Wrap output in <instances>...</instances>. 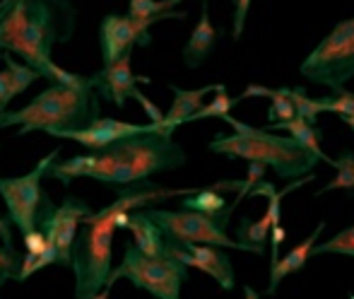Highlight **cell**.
Segmentation results:
<instances>
[{"label": "cell", "instance_id": "cell-39", "mask_svg": "<svg viewBox=\"0 0 354 299\" xmlns=\"http://www.w3.org/2000/svg\"><path fill=\"white\" fill-rule=\"evenodd\" d=\"M10 3H12V0H3V3H0V12H3V10H5V8H8V5H10Z\"/></svg>", "mask_w": 354, "mask_h": 299}, {"label": "cell", "instance_id": "cell-25", "mask_svg": "<svg viewBox=\"0 0 354 299\" xmlns=\"http://www.w3.org/2000/svg\"><path fill=\"white\" fill-rule=\"evenodd\" d=\"M289 99H292L297 116L306 118L308 123H318V116L323 114L321 99H311L304 87H289Z\"/></svg>", "mask_w": 354, "mask_h": 299}, {"label": "cell", "instance_id": "cell-11", "mask_svg": "<svg viewBox=\"0 0 354 299\" xmlns=\"http://www.w3.org/2000/svg\"><path fill=\"white\" fill-rule=\"evenodd\" d=\"M89 212L92 210H89V206L82 198L68 196L63 198L61 206H53L46 193H44L37 227L46 234L48 244H53V248H56V256H58L56 266L71 268V253H73V242L77 237V224Z\"/></svg>", "mask_w": 354, "mask_h": 299}, {"label": "cell", "instance_id": "cell-12", "mask_svg": "<svg viewBox=\"0 0 354 299\" xmlns=\"http://www.w3.org/2000/svg\"><path fill=\"white\" fill-rule=\"evenodd\" d=\"M167 242V239H164ZM164 253L174 256L176 261H181L186 268H196V271L207 273L214 278L222 290H234L236 287V275H234V266L229 261V256L224 253V248L212 246V244H164Z\"/></svg>", "mask_w": 354, "mask_h": 299}, {"label": "cell", "instance_id": "cell-4", "mask_svg": "<svg viewBox=\"0 0 354 299\" xmlns=\"http://www.w3.org/2000/svg\"><path fill=\"white\" fill-rule=\"evenodd\" d=\"M222 121H227L234 128V136H214L207 145L214 154L261 162L275 169L280 179H301L311 174L313 167L321 162L311 150H306L292 136H282V133L268 131V128H253L232 118V114L224 116Z\"/></svg>", "mask_w": 354, "mask_h": 299}, {"label": "cell", "instance_id": "cell-32", "mask_svg": "<svg viewBox=\"0 0 354 299\" xmlns=\"http://www.w3.org/2000/svg\"><path fill=\"white\" fill-rule=\"evenodd\" d=\"M248 8H251V0H234V29H232L234 42H239V39H241L243 27H246Z\"/></svg>", "mask_w": 354, "mask_h": 299}, {"label": "cell", "instance_id": "cell-14", "mask_svg": "<svg viewBox=\"0 0 354 299\" xmlns=\"http://www.w3.org/2000/svg\"><path fill=\"white\" fill-rule=\"evenodd\" d=\"M131 53H123L121 58H116L113 63L104 66L97 75H92L94 92H97V97L116 104L118 109L126 107V102L131 99L133 89L138 87V82H145V84L149 82L147 75H136V73H133Z\"/></svg>", "mask_w": 354, "mask_h": 299}, {"label": "cell", "instance_id": "cell-10", "mask_svg": "<svg viewBox=\"0 0 354 299\" xmlns=\"http://www.w3.org/2000/svg\"><path fill=\"white\" fill-rule=\"evenodd\" d=\"M186 12H176L169 10L157 17L149 19H133L128 15H106L99 24V46H102V61L104 66L113 63L116 58H121L123 53H131L133 46H149L152 44V34L149 27L162 19H183Z\"/></svg>", "mask_w": 354, "mask_h": 299}, {"label": "cell", "instance_id": "cell-34", "mask_svg": "<svg viewBox=\"0 0 354 299\" xmlns=\"http://www.w3.org/2000/svg\"><path fill=\"white\" fill-rule=\"evenodd\" d=\"M0 239L5 246H12V222L8 220V215H0Z\"/></svg>", "mask_w": 354, "mask_h": 299}, {"label": "cell", "instance_id": "cell-23", "mask_svg": "<svg viewBox=\"0 0 354 299\" xmlns=\"http://www.w3.org/2000/svg\"><path fill=\"white\" fill-rule=\"evenodd\" d=\"M236 104H239L236 97H229L227 87H224V84H217L212 102L203 104V107L193 114L191 121H201V118H224V116H229V114H232V109L236 107Z\"/></svg>", "mask_w": 354, "mask_h": 299}, {"label": "cell", "instance_id": "cell-33", "mask_svg": "<svg viewBox=\"0 0 354 299\" xmlns=\"http://www.w3.org/2000/svg\"><path fill=\"white\" fill-rule=\"evenodd\" d=\"M10 102H12L10 99V75L8 71H0V111H5Z\"/></svg>", "mask_w": 354, "mask_h": 299}, {"label": "cell", "instance_id": "cell-29", "mask_svg": "<svg viewBox=\"0 0 354 299\" xmlns=\"http://www.w3.org/2000/svg\"><path fill=\"white\" fill-rule=\"evenodd\" d=\"M266 172H268V167L266 164H261V162H248V176L241 181V188L236 191V198H234V210H236V206L243 201V198L251 193V188L256 186V183H261L263 179H266Z\"/></svg>", "mask_w": 354, "mask_h": 299}, {"label": "cell", "instance_id": "cell-9", "mask_svg": "<svg viewBox=\"0 0 354 299\" xmlns=\"http://www.w3.org/2000/svg\"><path fill=\"white\" fill-rule=\"evenodd\" d=\"M61 150H51L46 157H41V162L24 176H10L0 179V196L8 208V220L19 229V232H32L39 224V210H41V198H44V174L46 167L58 159Z\"/></svg>", "mask_w": 354, "mask_h": 299}, {"label": "cell", "instance_id": "cell-5", "mask_svg": "<svg viewBox=\"0 0 354 299\" xmlns=\"http://www.w3.org/2000/svg\"><path fill=\"white\" fill-rule=\"evenodd\" d=\"M82 232L75 237L71 268L75 271V299H89L106 287L111 273V242L116 232L113 215L106 210L82 217Z\"/></svg>", "mask_w": 354, "mask_h": 299}, {"label": "cell", "instance_id": "cell-24", "mask_svg": "<svg viewBox=\"0 0 354 299\" xmlns=\"http://www.w3.org/2000/svg\"><path fill=\"white\" fill-rule=\"evenodd\" d=\"M321 253H335V256H350L354 258V224L342 232H337L333 239L313 246L311 256H321Z\"/></svg>", "mask_w": 354, "mask_h": 299}, {"label": "cell", "instance_id": "cell-27", "mask_svg": "<svg viewBox=\"0 0 354 299\" xmlns=\"http://www.w3.org/2000/svg\"><path fill=\"white\" fill-rule=\"evenodd\" d=\"M169 10L171 8L167 5V0H131V5H128V17L149 19L162 12H169Z\"/></svg>", "mask_w": 354, "mask_h": 299}, {"label": "cell", "instance_id": "cell-8", "mask_svg": "<svg viewBox=\"0 0 354 299\" xmlns=\"http://www.w3.org/2000/svg\"><path fill=\"white\" fill-rule=\"evenodd\" d=\"M145 215L149 217L164 232V239L174 244H212L219 248H236V251L263 253V246H253L246 242L229 239L227 232L219 227L212 217L193 210H162V208H145Z\"/></svg>", "mask_w": 354, "mask_h": 299}, {"label": "cell", "instance_id": "cell-31", "mask_svg": "<svg viewBox=\"0 0 354 299\" xmlns=\"http://www.w3.org/2000/svg\"><path fill=\"white\" fill-rule=\"evenodd\" d=\"M22 244H24V253H32V256H39V253L46 251L48 246V239L41 229H32V232H24L22 234Z\"/></svg>", "mask_w": 354, "mask_h": 299}, {"label": "cell", "instance_id": "cell-15", "mask_svg": "<svg viewBox=\"0 0 354 299\" xmlns=\"http://www.w3.org/2000/svg\"><path fill=\"white\" fill-rule=\"evenodd\" d=\"M214 89H217V84H205V87H201V89H181V87H176V84H171L174 104H171V109L164 114V123H162L164 136H171L178 126L191 123L193 114L203 107V99L210 92H214Z\"/></svg>", "mask_w": 354, "mask_h": 299}, {"label": "cell", "instance_id": "cell-6", "mask_svg": "<svg viewBox=\"0 0 354 299\" xmlns=\"http://www.w3.org/2000/svg\"><path fill=\"white\" fill-rule=\"evenodd\" d=\"M126 278L136 287L149 292L157 299H181V285L188 282V268L174 256H145L138 251L136 244H128L123 261L118 268H111L106 287H113V282Z\"/></svg>", "mask_w": 354, "mask_h": 299}, {"label": "cell", "instance_id": "cell-36", "mask_svg": "<svg viewBox=\"0 0 354 299\" xmlns=\"http://www.w3.org/2000/svg\"><path fill=\"white\" fill-rule=\"evenodd\" d=\"M243 295H246V299H261V295L253 287H243Z\"/></svg>", "mask_w": 354, "mask_h": 299}, {"label": "cell", "instance_id": "cell-13", "mask_svg": "<svg viewBox=\"0 0 354 299\" xmlns=\"http://www.w3.org/2000/svg\"><path fill=\"white\" fill-rule=\"evenodd\" d=\"M149 128H152L149 123L145 126V123H128V121H118V118L97 116L84 128H77V131H63V133H58L56 138L75 141L87 150H92V152H99V150H106V147H111L113 143H121L131 136L149 131Z\"/></svg>", "mask_w": 354, "mask_h": 299}, {"label": "cell", "instance_id": "cell-26", "mask_svg": "<svg viewBox=\"0 0 354 299\" xmlns=\"http://www.w3.org/2000/svg\"><path fill=\"white\" fill-rule=\"evenodd\" d=\"M321 111L337 114L340 118L354 116V92L340 89V92H333L328 97H321Z\"/></svg>", "mask_w": 354, "mask_h": 299}, {"label": "cell", "instance_id": "cell-28", "mask_svg": "<svg viewBox=\"0 0 354 299\" xmlns=\"http://www.w3.org/2000/svg\"><path fill=\"white\" fill-rule=\"evenodd\" d=\"M19 261H22V256L15 251V246L0 244V287H3L8 280H15V273H17V268H19Z\"/></svg>", "mask_w": 354, "mask_h": 299}, {"label": "cell", "instance_id": "cell-7", "mask_svg": "<svg viewBox=\"0 0 354 299\" xmlns=\"http://www.w3.org/2000/svg\"><path fill=\"white\" fill-rule=\"evenodd\" d=\"M299 73L308 82L326 84L333 92L345 89V84L354 78V17L337 22L299 66Z\"/></svg>", "mask_w": 354, "mask_h": 299}, {"label": "cell", "instance_id": "cell-38", "mask_svg": "<svg viewBox=\"0 0 354 299\" xmlns=\"http://www.w3.org/2000/svg\"><path fill=\"white\" fill-rule=\"evenodd\" d=\"M178 3H183V0H167L169 8H174V5H178ZM201 3H205V0H201Z\"/></svg>", "mask_w": 354, "mask_h": 299}, {"label": "cell", "instance_id": "cell-2", "mask_svg": "<svg viewBox=\"0 0 354 299\" xmlns=\"http://www.w3.org/2000/svg\"><path fill=\"white\" fill-rule=\"evenodd\" d=\"M186 164V152L171 136L149 131L131 136L111 147L94 152V164L89 176L106 186H131L138 181H147L152 174L171 172Z\"/></svg>", "mask_w": 354, "mask_h": 299}, {"label": "cell", "instance_id": "cell-18", "mask_svg": "<svg viewBox=\"0 0 354 299\" xmlns=\"http://www.w3.org/2000/svg\"><path fill=\"white\" fill-rule=\"evenodd\" d=\"M181 206L186 208V210L203 212V215L212 217V220L217 222L222 229L229 224V217H232V212H234V206H227L224 196L219 191H214L212 186L198 188V191H193V193H188V196H183Z\"/></svg>", "mask_w": 354, "mask_h": 299}, {"label": "cell", "instance_id": "cell-40", "mask_svg": "<svg viewBox=\"0 0 354 299\" xmlns=\"http://www.w3.org/2000/svg\"><path fill=\"white\" fill-rule=\"evenodd\" d=\"M350 299H354V295H350Z\"/></svg>", "mask_w": 354, "mask_h": 299}, {"label": "cell", "instance_id": "cell-3", "mask_svg": "<svg viewBox=\"0 0 354 299\" xmlns=\"http://www.w3.org/2000/svg\"><path fill=\"white\" fill-rule=\"evenodd\" d=\"M102 116V104L94 87H66L51 82L27 107L0 111V128L17 126V136L44 131L56 138L63 131H77Z\"/></svg>", "mask_w": 354, "mask_h": 299}, {"label": "cell", "instance_id": "cell-30", "mask_svg": "<svg viewBox=\"0 0 354 299\" xmlns=\"http://www.w3.org/2000/svg\"><path fill=\"white\" fill-rule=\"evenodd\" d=\"M131 99H138V102L142 104V109H145V114H147V118H149V126L154 128V131H159L162 133V123H164V114L157 109V104H152V99H147L145 94L140 92V89H133V94H131Z\"/></svg>", "mask_w": 354, "mask_h": 299}, {"label": "cell", "instance_id": "cell-35", "mask_svg": "<svg viewBox=\"0 0 354 299\" xmlns=\"http://www.w3.org/2000/svg\"><path fill=\"white\" fill-rule=\"evenodd\" d=\"M109 295H111V287H102L99 292H94L89 299H109Z\"/></svg>", "mask_w": 354, "mask_h": 299}, {"label": "cell", "instance_id": "cell-16", "mask_svg": "<svg viewBox=\"0 0 354 299\" xmlns=\"http://www.w3.org/2000/svg\"><path fill=\"white\" fill-rule=\"evenodd\" d=\"M323 229H326V222H318L316 229H313L301 244H297L287 256H282V258H277L275 263H270V285H268V295H275L284 278L292 275V273H299L304 266H306L308 258H311L313 246H316V242H318V237L323 234Z\"/></svg>", "mask_w": 354, "mask_h": 299}, {"label": "cell", "instance_id": "cell-21", "mask_svg": "<svg viewBox=\"0 0 354 299\" xmlns=\"http://www.w3.org/2000/svg\"><path fill=\"white\" fill-rule=\"evenodd\" d=\"M3 61H5V71L10 75V99H15L17 94L27 92L29 84L37 82L41 75L39 71H34L32 66H27V63H19L12 58V53H3Z\"/></svg>", "mask_w": 354, "mask_h": 299}, {"label": "cell", "instance_id": "cell-37", "mask_svg": "<svg viewBox=\"0 0 354 299\" xmlns=\"http://www.w3.org/2000/svg\"><path fill=\"white\" fill-rule=\"evenodd\" d=\"M342 121H345V123H347V126H350V128H352V131H354V116H345V118H342Z\"/></svg>", "mask_w": 354, "mask_h": 299}, {"label": "cell", "instance_id": "cell-17", "mask_svg": "<svg viewBox=\"0 0 354 299\" xmlns=\"http://www.w3.org/2000/svg\"><path fill=\"white\" fill-rule=\"evenodd\" d=\"M214 44H217V29H214L210 19V10H207V0L203 3V12L198 19L196 29H193L191 39L183 46V61L188 68H198L207 56L214 51Z\"/></svg>", "mask_w": 354, "mask_h": 299}, {"label": "cell", "instance_id": "cell-22", "mask_svg": "<svg viewBox=\"0 0 354 299\" xmlns=\"http://www.w3.org/2000/svg\"><path fill=\"white\" fill-rule=\"evenodd\" d=\"M330 167H335V179L328 181L321 191H316V196L328 191H352L354 193V152L352 150H345L337 159H333Z\"/></svg>", "mask_w": 354, "mask_h": 299}, {"label": "cell", "instance_id": "cell-20", "mask_svg": "<svg viewBox=\"0 0 354 299\" xmlns=\"http://www.w3.org/2000/svg\"><path fill=\"white\" fill-rule=\"evenodd\" d=\"M268 131H287L289 136L294 138L297 143H301L306 150H311L321 162L330 164L333 157H328L321 147V138H323V131L316 126V123H308L306 118L301 116H294L292 121H284V123H272V126H266Z\"/></svg>", "mask_w": 354, "mask_h": 299}, {"label": "cell", "instance_id": "cell-1", "mask_svg": "<svg viewBox=\"0 0 354 299\" xmlns=\"http://www.w3.org/2000/svg\"><path fill=\"white\" fill-rule=\"evenodd\" d=\"M75 17L71 0H12L0 12V53H15L46 80L53 46L73 37Z\"/></svg>", "mask_w": 354, "mask_h": 299}, {"label": "cell", "instance_id": "cell-41", "mask_svg": "<svg viewBox=\"0 0 354 299\" xmlns=\"http://www.w3.org/2000/svg\"><path fill=\"white\" fill-rule=\"evenodd\" d=\"M0 58H3V53H0Z\"/></svg>", "mask_w": 354, "mask_h": 299}, {"label": "cell", "instance_id": "cell-19", "mask_svg": "<svg viewBox=\"0 0 354 299\" xmlns=\"http://www.w3.org/2000/svg\"><path fill=\"white\" fill-rule=\"evenodd\" d=\"M126 229L133 232V239H136V248L142 251L145 256H164V232L157 227L147 215L145 210H133L131 217H128V224Z\"/></svg>", "mask_w": 354, "mask_h": 299}]
</instances>
